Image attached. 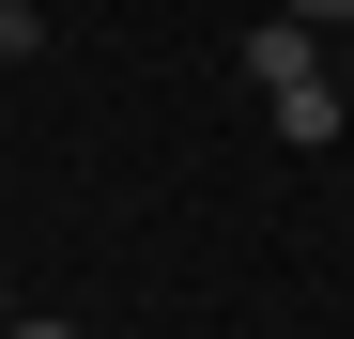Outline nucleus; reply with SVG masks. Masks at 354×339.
<instances>
[{
    "label": "nucleus",
    "instance_id": "obj_1",
    "mask_svg": "<svg viewBox=\"0 0 354 339\" xmlns=\"http://www.w3.org/2000/svg\"><path fill=\"white\" fill-rule=\"evenodd\" d=\"M247 77H262V93H308V77H324V31L262 16V31H247Z\"/></svg>",
    "mask_w": 354,
    "mask_h": 339
},
{
    "label": "nucleus",
    "instance_id": "obj_2",
    "mask_svg": "<svg viewBox=\"0 0 354 339\" xmlns=\"http://www.w3.org/2000/svg\"><path fill=\"white\" fill-rule=\"evenodd\" d=\"M339 124H354V93H339V77H308V93H277V139H292V154H324Z\"/></svg>",
    "mask_w": 354,
    "mask_h": 339
},
{
    "label": "nucleus",
    "instance_id": "obj_3",
    "mask_svg": "<svg viewBox=\"0 0 354 339\" xmlns=\"http://www.w3.org/2000/svg\"><path fill=\"white\" fill-rule=\"evenodd\" d=\"M46 46V0H0V62H31Z\"/></svg>",
    "mask_w": 354,
    "mask_h": 339
},
{
    "label": "nucleus",
    "instance_id": "obj_4",
    "mask_svg": "<svg viewBox=\"0 0 354 339\" xmlns=\"http://www.w3.org/2000/svg\"><path fill=\"white\" fill-rule=\"evenodd\" d=\"M277 16H292V31H324V46H339V31H354V0H277Z\"/></svg>",
    "mask_w": 354,
    "mask_h": 339
},
{
    "label": "nucleus",
    "instance_id": "obj_5",
    "mask_svg": "<svg viewBox=\"0 0 354 339\" xmlns=\"http://www.w3.org/2000/svg\"><path fill=\"white\" fill-rule=\"evenodd\" d=\"M16 339H77V324H31V309H16Z\"/></svg>",
    "mask_w": 354,
    "mask_h": 339
},
{
    "label": "nucleus",
    "instance_id": "obj_6",
    "mask_svg": "<svg viewBox=\"0 0 354 339\" xmlns=\"http://www.w3.org/2000/svg\"><path fill=\"white\" fill-rule=\"evenodd\" d=\"M0 339H16V293H0Z\"/></svg>",
    "mask_w": 354,
    "mask_h": 339
},
{
    "label": "nucleus",
    "instance_id": "obj_7",
    "mask_svg": "<svg viewBox=\"0 0 354 339\" xmlns=\"http://www.w3.org/2000/svg\"><path fill=\"white\" fill-rule=\"evenodd\" d=\"M339 77H354V31H339Z\"/></svg>",
    "mask_w": 354,
    "mask_h": 339
}]
</instances>
